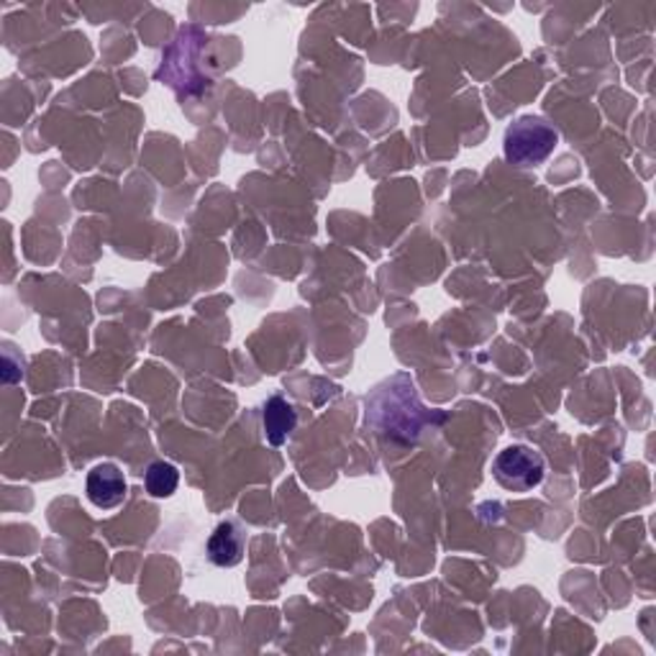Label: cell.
Listing matches in <instances>:
<instances>
[{"mask_svg":"<svg viewBox=\"0 0 656 656\" xmlns=\"http://www.w3.org/2000/svg\"><path fill=\"white\" fill-rule=\"evenodd\" d=\"M559 136L549 123L536 115H523L505 131V159L515 167H536L552 157Z\"/></svg>","mask_w":656,"mask_h":656,"instance_id":"6da1fadb","label":"cell"},{"mask_svg":"<svg viewBox=\"0 0 656 656\" xmlns=\"http://www.w3.org/2000/svg\"><path fill=\"white\" fill-rule=\"evenodd\" d=\"M546 465L542 454L526 444L508 446L492 459V477L508 492H531L544 480Z\"/></svg>","mask_w":656,"mask_h":656,"instance_id":"7a4b0ae2","label":"cell"},{"mask_svg":"<svg viewBox=\"0 0 656 656\" xmlns=\"http://www.w3.org/2000/svg\"><path fill=\"white\" fill-rule=\"evenodd\" d=\"M85 492L88 500L100 511H113L126 500V477L115 465H98L88 472V482H85Z\"/></svg>","mask_w":656,"mask_h":656,"instance_id":"3957f363","label":"cell"},{"mask_svg":"<svg viewBox=\"0 0 656 656\" xmlns=\"http://www.w3.org/2000/svg\"><path fill=\"white\" fill-rule=\"evenodd\" d=\"M205 552H208V559H211L215 567L231 569L242 565L244 552H246V534L236 526L234 521H223L213 529V534L205 544Z\"/></svg>","mask_w":656,"mask_h":656,"instance_id":"277c9868","label":"cell"},{"mask_svg":"<svg viewBox=\"0 0 656 656\" xmlns=\"http://www.w3.org/2000/svg\"><path fill=\"white\" fill-rule=\"evenodd\" d=\"M262 423H265V436L273 446H282L288 442L292 431L298 426V411L296 405L288 403L282 396H273L265 403V413H262Z\"/></svg>","mask_w":656,"mask_h":656,"instance_id":"5b68a950","label":"cell"},{"mask_svg":"<svg viewBox=\"0 0 656 656\" xmlns=\"http://www.w3.org/2000/svg\"><path fill=\"white\" fill-rule=\"evenodd\" d=\"M144 485L152 498H169L177 490V485H180V472H177V467L169 465V462H154V465L146 469Z\"/></svg>","mask_w":656,"mask_h":656,"instance_id":"8992f818","label":"cell"}]
</instances>
